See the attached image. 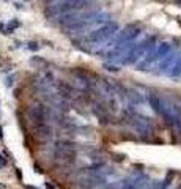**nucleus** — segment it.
I'll list each match as a JSON object with an SVG mask.
<instances>
[{"instance_id":"nucleus-1","label":"nucleus","mask_w":181,"mask_h":189,"mask_svg":"<svg viewBox=\"0 0 181 189\" xmlns=\"http://www.w3.org/2000/svg\"><path fill=\"white\" fill-rule=\"evenodd\" d=\"M2 164H5V161H0V165H2Z\"/></svg>"}]
</instances>
